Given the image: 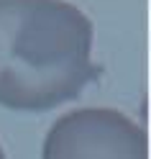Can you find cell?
Listing matches in <instances>:
<instances>
[{
	"mask_svg": "<svg viewBox=\"0 0 151 159\" xmlns=\"http://www.w3.org/2000/svg\"><path fill=\"white\" fill-rule=\"evenodd\" d=\"M103 72L92 23L67 0H0V105L44 113L79 98Z\"/></svg>",
	"mask_w": 151,
	"mask_h": 159,
	"instance_id": "obj_1",
	"label": "cell"
},
{
	"mask_svg": "<svg viewBox=\"0 0 151 159\" xmlns=\"http://www.w3.org/2000/svg\"><path fill=\"white\" fill-rule=\"evenodd\" d=\"M41 159H149V141L115 108H79L49 128Z\"/></svg>",
	"mask_w": 151,
	"mask_h": 159,
	"instance_id": "obj_2",
	"label": "cell"
},
{
	"mask_svg": "<svg viewBox=\"0 0 151 159\" xmlns=\"http://www.w3.org/2000/svg\"><path fill=\"white\" fill-rule=\"evenodd\" d=\"M0 159H5V154H3V146H0Z\"/></svg>",
	"mask_w": 151,
	"mask_h": 159,
	"instance_id": "obj_3",
	"label": "cell"
}]
</instances>
